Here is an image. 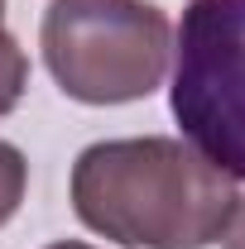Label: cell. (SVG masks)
<instances>
[{"mask_svg":"<svg viewBox=\"0 0 245 249\" xmlns=\"http://www.w3.org/2000/svg\"><path fill=\"white\" fill-rule=\"evenodd\" d=\"M241 192L187 139H101L72 163L77 220L125 249L221 245Z\"/></svg>","mask_w":245,"mask_h":249,"instance_id":"6da1fadb","label":"cell"},{"mask_svg":"<svg viewBox=\"0 0 245 249\" xmlns=\"http://www.w3.org/2000/svg\"><path fill=\"white\" fill-rule=\"evenodd\" d=\"M39 48L62 96L130 106L163 87L173 24L149 0H48Z\"/></svg>","mask_w":245,"mask_h":249,"instance_id":"7a4b0ae2","label":"cell"},{"mask_svg":"<svg viewBox=\"0 0 245 249\" xmlns=\"http://www.w3.org/2000/svg\"><path fill=\"white\" fill-rule=\"evenodd\" d=\"M173 120L197 154L245 182V0H187L173 29Z\"/></svg>","mask_w":245,"mask_h":249,"instance_id":"3957f363","label":"cell"},{"mask_svg":"<svg viewBox=\"0 0 245 249\" xmlns=\"http://www.w3.org/2000/svg\"><path fill=\"white\" fill-rule=\"evenodd\" d=\"M24 87H29V53L0 24V115H10L24 101Z\"/></svg>","mask_w":245,"mask_h":249,"instance_id":"277c9868","label":"cell"},{"mask_svg":"<svg viewBox=\"0 0 245 249\" xmlns=\"http://www.w3.org/2000/svg\"><path fill=\"white\" fill-rule=\"evenodd\" d=\"M24 192H29V158L20 154L10 139H0V225L15 220Z\"/></svg>","mask_w":245,"mask_h":249,"instance_id":"5b68a950","label":"cell"},{"mask_svg":"<svg viewBox=\"0 0 245 249\" xmlns=\"http://www.w3.org/2000/svg\"><path fill=\"white\" fill-rule=\"evenodd\" d=\"M221 245H226V249H245V196L236 201V211H231V225H226Z\"/></svg>","mask_w":245,"mask_h":249,"instance_id":"8992f818","label":"cell"},{"mask_svg":"<svg viewBox=\"0 0 245 249\" xmlns=\"http://www.w3.org/2000/svg\"><path fill=\"white\" fill-rule=\"evenodd\" d=\"M48 249H92V245H82V240H58V245H48Z\"/></svg>","mask_w":245,"mask_h":249,"instance_id":"52a82bcc","label":"cell"},{"mask_svg":"<svg viewBox=\"0 0 245 249\" xmlns=\"http://www.w3.org/2000/svg\"><path fill=\"white\" fill-rule=\"evenodd\" d=\"M0 24H5V0H0Z\"/></svg>","mask_w":245,"mask_h":249,"instance_id":"ba28073f","label":"cell"}]
</instances>
